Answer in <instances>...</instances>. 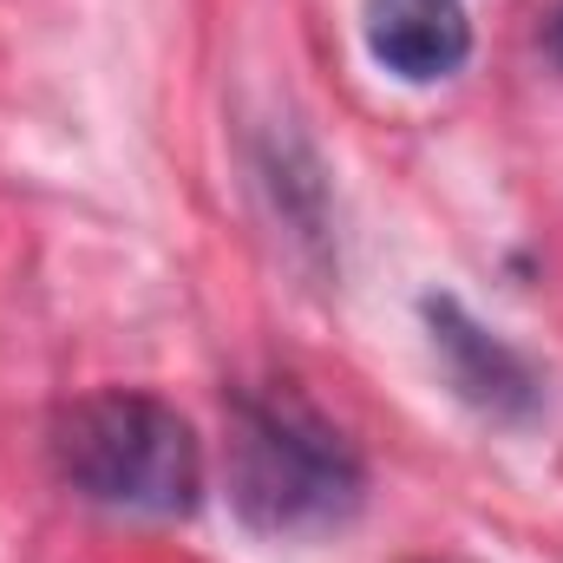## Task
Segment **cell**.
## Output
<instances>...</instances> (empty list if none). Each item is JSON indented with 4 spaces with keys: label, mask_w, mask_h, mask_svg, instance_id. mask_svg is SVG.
Returning <instances> with one entry per match:
<instances>
[{
    "label": "cell",
    "mask_w": 563,
    "mask_h": 563,
    "mask_svg": "<svg viewBox=\"0 0 563 563\" xmlns=\"http://www.w3.org/2000/svg\"><path fill=\"white\" fill-rule=\"evenodd\" d=\"M367 472L301 394H243L230 413V505L263 538H328L361 518Z\"/></svg>",
    "instance_id": "obj_1"
},
{
    "label": "cell",
    "mask_w": 563,
    "mask_h": 563,
    "mask_svg": "<svg viewBox=\"0 0 563 563\" xmlns=\"http://www.w3.org/2000/svg\"><path fill=\"white\" fill-rule=\"evenodd\" d=\"M558 53H563V26H558Z\"/></svg>",
    "instance_id": "obj_5"
},
{
    "label": "cell",
    "mask_w": 563,
    "mask_h": 563,
    "mask_svg": "<svg viewBox=\"0 0 563 563\" xmlns=\"http://www.w3.org/2000/svg\"><path fill=\"white\" fill-rule=\"evenodd\" d=\"M361 33H367V53L407 86L452 79L472 59V13H465V0H367L361 7Z\"/></svg>",
    "instance_id": "obj_4"
},
{
    "label": "cell",
    "mask_w": 563,
    "mask_h": 563,
    "mask_svg": "<svg viewBox=\"0 0 563 563\" xmlns=\"http://www.w3.org/2000/svg\"><path fill=\"white\" fill-rule=\"evenodd\" d=\"M426 328H432V354L465 407H478L485 420H531L538 413L544 380L531 374V361L511 341H498L485 321H472L452 295H426Z\"/></svg>",
    "instance_id": "obj_3"
},
{
    "label": "cell",
    "mask_w": 563,
    "mask_h": 563,
    "mask_svg": "<svg viewBox=\"0 0 563 563\" xmlns=\"http://www.w3.org/2000/svg\"><path fill=\"white\" fill-rule=\"evenodd\" d=\"M59 478L119 518H190L203 498V445L190 420L132 387H106L73 400L53 426Z\"/></svg>",
    "instance_id": "obj_2"
}]
</instances>
